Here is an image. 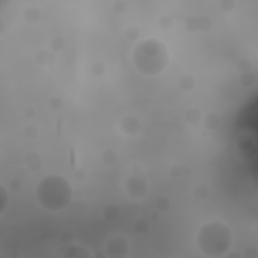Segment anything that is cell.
Here are the masks:
<instances>
[{
    "label": "cell",
    "mask_w": 258,
    "mask_h": 258,
    "mask_svg": "<svg viewBox=\"0 0 258 258\" xmlns=\"http://www.w3.org/2000/svg\"><path fill=\"white\" fill-rule=\"evenodd\" d=\"M196 246L200 254L208 258H224L232 252L234 246V232L230 224L222 220L204 222L196 232Z\"/></svg>",
    "instance_id": "3"
},
{
    "label": "cell",
    "mask_w": 258,
    "mask_h": 258,
    "mask_svg": "<svg viewBox=\"0 0 258 258\" xmlns=\"http://www.w3.org/2000/svg\"><path fill=\"white\" fill-rule=\"evenodd\" d=\"M24 20H26V22H38V20H40V10H38L36 6H28V8L24 10Z\"/></svg>",
    "instance_id": "12"
},
{
    "label": "cell",
    "mask_w": 258,
    "mask_h": 258,
    "mask_svg": "<svg viewBox=\"0 0 258 258\" xmlns=\"http://www.w3.org/2000/svg\"><path fill=\"white\" fill-rule=\"evenodd\" d=\"M119 214H121V212H119V206H107V208H105V218H107V220H117Z\"/></svg>",
    "instance_id": "16"
},
{
    "label": "cell",
    "mask_w": 258,
    "mask_h": 258,
    "mask_svg": "<svg viewBox=\"0 0 258 258\" xmlns=\"http://www.w3.org/2000/svg\"><path fill=\"white\" fill-rule=\"evenodd\" d=\"M155 206H157V210H159V212H165V210L169 208V200H167V198H157Z\"/></svg>",
    "instance_id": "17"
},
{
    "label": "cell",
    "mask_w": 258,
    "mask_h": 258,
    "mask_svg": "<svg viewBox=\"0 0 258 258\" xmlns=\"http://www.w3.org/2000/svg\"><path fill=\"white\" fill-rule=\"evenodd\" d=\"M8 206H10V191H8V187L0 181V216L6 214Z\"/></svg>",
    "instance_id": "10"
},
{
    "label": "cell",
    "mask_w": 258,
    "mask_h": 258,
    "mask_svg": "<svg viewBox=\"0 0 258 258\" xmlns=\"http://www.w3.org/2000/svg\"><path fill=\"white\" fill-rule=\"evenodd\" d=\"M202 119H204V113H202L198 107H189V109L185 111V123H187V125H200Z\"/></svg>",
    "instance_id": "8"
},
{
    "label": "cell",
    "mask_w": 258,
    "mask_h": 258,
    "mask_svg": "<svg viewBox=\"0 0 258 258\" xmlns=\"http://www.w3.org/2000/svg\"><path fill=\"white\" fill-rule=\"evenodd\" d=\"M48 48L54 50V52H58L60 48H64V38L62 36H52L50 42H48Z\"/></svg>",
    "instance_id": "14"
},
{
    "label": "cell",
    "mask_w": 258,
    "mask_h": 258,
    "mask_svg": "<svg viewBox=\"0 0 258 258\" xmlns=\"http://www.w3.org/2000/svg\"><path fill=\"white\" fill-rule=\"evenodd\" d=\"M75 198L73 183L58 173H46L42 175L34 185V200L44 212H64Z\"/></svg>",
    "instance_id": "2"
},
{
    "label": "cell",
    "mask_w": 258,
    "mask_h": 258,
    "mask_svg": "<svg viewBox=\"0 0 258 258\" xmlns=\"http://www.w3.org/2000/svg\"><path fill=\"white\" fill-rule=\"evenodd\" d=\"M208 194H210V185H206V183H196V185H194V196H196L198 200L208 198Z\"/></svg>",
    "instance_id": "13"
},
{
    "label": "cell",
    "mask_w": 258,
    "mask_h": 258,
    "mask_svg": "<svg viewBox=\"0 0 258 258\" xmlns=\"http://www.w3.org/2000/svg\"><path fill=\"white\" fill-rule=\"evenodd\" d=\"M103 73V62H95L93 64V75H101Z\"/></svg>",
    "instance_id": "18"
},
{
    "label": "cell",
    "mask_w": 258,
    "mask_h": 258,
    "mask_svg": "<svg viewBox=\"0 0 258 258\" xmlns=\"http://www.w3.org/2000/svg\"><path fill=\"white\" fill-rule=\"evenodd\" d=\"M129 252H131V246H129L127 238H123V236L107 238V242H105V256H109V258H125V256H129Z\"/></svg>",
    "instance_id": "5"
},
{
    "label": "cell",
    "mask_w": 258,
    "mask_h": 258,
    "mask_svg": "<svg viewBox=\"0 0 258 258\" xmlns=\"http://www.w3.org/2000/svg\"><path fill=\"white\" fill-rule=\"evenodd\" d=\"M177 87H179L181 91H185V93L194 91V89H196V77L189 75V73H183V75L179 77V81H177Z\"/></svg>",
    "instance_id": "7"
},
{
    "label": "cell",
    "mask_w": 258,
    "mask_h": 258,
    "mask_svg": "<svg viewBox=\"0 0 258 258\" xmlns=\"http://www.w3.org/2000/svg\"><path fill=\"white\" fill-rule=\"evenodd\" d=\"M234 6V0H224L222 2V10H226V8H232Z\"/></svg>",
    "instance_id": "19"
},
{
    "label": "cell",
    "mask_w": 258,
    "mask_h": 258,
    "mask_svg": "<svg viewBox=\"0 0 258 258\" xmlns=\"http://www.w3.org/2000/svg\"><path fill=\"white\" fill-rule=\"evenodd\" d=\"M60 254H62V256H91V250H87V248H83V246L73 244V246L64 248Z\"/></svg>",
    "instance_id": "11"
},
{
    "label": "cell",
    "mask_w": 258,
    "mask_h": 258,
    "mask_svg": "<svg viewBox=\"0 0 258 258\" xmlns=\"http://www.w3.org/2000/svg\"><path fill=\"white\" fill-rule=\"evenodd\" d=\"M131 67L147 79L159 77L169 69L171 62V52L169 46L155 36H141L133 42L131 48Z\"/></svg>",
    "instance_id": "1"
},
{
    "label": "cell",
    "mask_w": 258,
    "mask_h": 258,
    "mask_svg": "<svg viewBox=\"0 0 258 258\" xmlns=\"http://www.w3.org/2000/svg\"><path fill=\"white\" fill-rule=\"evenodd\" d=\"M24 163H26V167L30 169V171H38L40 167H42V157L38 155V153H26V157H24Z\"/></svg>",
    "instance_id": "9"
},
{
    "label": "cell",
    "mask_w": 258,
    "mask_h": 258,
    "mask_svg": "<svg viewBox=\"0 0 258 258\" xmlns=\"http://www.w3.org/2000/svg\"><path fill=\"white\" fill-rule=\"evenodd\" d=\"M125 8V4L123 2H119V4H115V10H123Z\"/></svg>",
    "instance_id": "20"
},
{
    "label": "cell",
    "mask_w": 258,
    "mask_h": 258,
    "mask_svg": "<svg viewBox=\"0 0 258 258\" xmlns=\"http://www.w3.org/2000/svg\"><path fill=\"white\" fill-rule=\"evenodd\" d=\"M101 159H103L105 165H113V163H117V153L111 151V149H105L103 155H101Z\"/></svg>",
    "instance_id": "15"
},
{
    "label": "cell",
    "mask_w": 258,
    "mask_h": 258,
    "mask_svg": "<svg viewBox=\"0 0 258 258\" xmlns=\"http://www.w3.org/2000/svg\"><path fill=\"white\" fill-rule=\"evenodd\" d=\"M141 129H143V121H141V117L135 115V113H127V115H123V117L119 119V131H121L123 135L135 137V135L141 133Z\"/></svg>",
    "instance_id": "6"
},
{
    "label": "cell",
    "mask_w": 258,
    "mask_h": 258,
    "mask_svg": "<svg viewBox=\"0 0 258 258\" xmlns=\"http://www.w3.org/2000/svg\"><path fill=\"white\" fill-rule=\"evenodd\" d=\"M123 191L129 200L133 202H141L147 198L149 194V181L143 173H129L123 181Z\"/></svg>",
    "instance_id": "4"
}]
</instances>
